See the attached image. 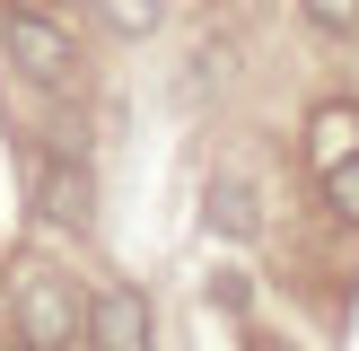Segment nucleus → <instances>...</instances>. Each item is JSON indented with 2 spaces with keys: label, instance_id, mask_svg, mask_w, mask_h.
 <instances>
[{
  "label": "nucleus",
  "instance_id": "obj_12",
  "mask_svg": "<svg viewBox=\"0 0 359 351\" xmlns=\"http://www.w3.org/2000/svg\"><path fill=\"white\" fill-rule=\"evenodd\" d=\"M0 351H35V343H0Z\"/></svg>",
  "mask_w": 359,
  "mask_h": 351
},
{
  "label": "nucleus",
  "instance_id": "obj_8",
  "mask_svg": "<svg viewBox=\"0 0 359 351\" xmlns=\"http://www.w3.org/2000/svg\"><path fill=\"white\" fill-rule=\"evenodd\" d=\"M316 185H325V211H333V220H351V228H359V158H342V167H325Z\"/></svg>",
  "mask_w": 359,
  "mask_h": 351
},
{
  "label": "nucleus",
  "instance_id": "obj_7",
  "mask_svg": "<svg viewBox=\"0 0 359 351\" xmlns=\"http://www.w3.org/2000/svg\"><path fill=\"white\" fill-rule=\"evenodd\" d=\"M97 18H105L114 35H132V44H140V35H158V18H167V0H97Z\"/></svg>",
  "mask_w": 359,
  "mask_h": 351
},
{
  "label": "nucleus",
  "instance_id": "obj_4",
  "mask_svg": "<svg viewBox=\"0 0 359 351\" xmlns=\"http://www.w3.org/2000/svg\"><path fill=\"white\" fill-rule=\"evenodd\" d=\"M35 211H44L53 228H88V211H97V176H88L79 150H53L44 167H35Z\"/></svg>",
  "mask_w": 359,
  "mask_h": 351
},
{
  "label": "nucleus",
  "instance_id": "obj_2",
  "mask_svg": "<svg viewBox=\"0 0 359 351\" xmlns=\"http://www.w3.org/2000/svg\"><path fill=\"white\" fill-rule=\"evenodd\" d=\"M0 53H9V70H27V79L62 88L70 70H79V35L62 27V18L27 9V0H0Z\"/></svg>",
  "mask_w": 359,
  "mask_h": 351
},
{
  "label": "nucleus",
  "instance_id": "obj_11",
  "mask_svg": "<svg viewBox=\"0 0 359 351\" xmlns=\"http://www.w3.org/2000/svg\"><path fill=\"white\" fill-rule=\"evenodd\" d=\"M255 351H298V343H272V333H263V343H255Z\"/></svg>",
  "mask_w": 359,
  "mask_h": 351
},
{
  "label": "nucleus",
  "instance_id": "obj_1",
  "mask_svg": "<svg viewBox=\"0 0 359 351\" xmlns=\"http://www.w3.org/2000/svg\"><path fill=\"white\" fill-rule=\"evenodd\" d=\"M9 307H18V343H35V351H70L88 333L79 290H70L62 272H44V263H27V272L9 281Z\"/></svg>",
  "mask_w": 359,
  "mask_h": 351
},
{
  "label": "nucleus",
  "instance_id": "obj_6",
  "mask_svg": "<svg viewBox=\"0 0 359 351\" xmlns=\"http://www.w3.org/2000/svg\"><path fill=\"white\" fill-rule=\"evenodd\" d=\"M202 220L219 228V237H255V185H245V176H210Z\"/></svg>",
  "mask_w": 359,
  "mask_h": 351
},
{
  "label": "nucleus",
  "instance_id": "obj_3",
  "mask_svg": "<svg viewBox=\"0 0 359 351\" xmlns=\"http://www.w3.org/2000/svg\"><path fill=\"white\" fill-rule=\"evenodd\" d=\"M88 343L97 351H149L158 343V307L140 281H97V298H88Z\"/></svg>",
  "mask_w": 359,
  "mask_h": 351
},
{
  "label": "nucleus",
  "instance_id": "obj_13",
  "mask_svg": "<svg viewBox=\"0 0 359 351\" xmlns=\"http://www.w3.org/2000/svg\"><path fill=\"white\" fill-rule=\"evenodd\" d=\"M27 9H44V0H27Z\"/></svg>",
  "mask_w": 359,
  "mask_h": 351
},
{
  "label": "nucleus",
  "instance_id": "obj_9",
  "mask_svg": "<svg viewBox=\"0 0 359 351\" xmlns=\"http://www.w3.org/2000/svg\"><path fill=\"white\" fill-rule=\"evenodd\" d=\"M298 18L316 35H359V0H298Z\"/></svg>",
  "mask_w": 359,
  "mask_h": 351
},
{
  "label": "nucleus",
  "instance_id": "obj_10",
  "mask_svg": "<svg viewBox=\"0 0 359 351\" xmlns=\"http://www.w3.org/2000/svg\"><path fill=\"white\" fill-rule=\"evenodd\" d=\"M210 298H219L228 316H245V298H255V281H245V272H210Z\"/></svg>",
  "mask_w": 359,
  "mask_h": 351
},
{
  "label": "nucleus",
  "instance_id": "obj_5",
  "mask_svg": "<svg viewBox=\"0 0 359 351\" xmlns=\"http://www.w3.org/2000/svg\"><path fill=\"white\" fill-rule=\"evenodd\" d=\"M342 158H359V105L351 97H325L307 114V167L325 176V167H342Z\"/></svg>",
  "mask_w": 359,
  "mask_h": 351
}]
</instances>
